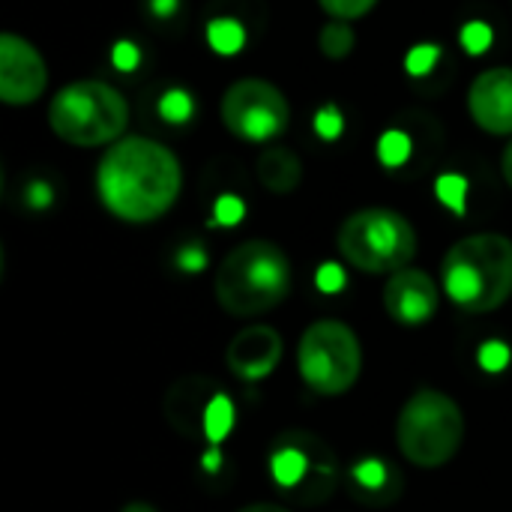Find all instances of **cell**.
<instances>
[{"mask_svg":"<svg viewBox=\"0 0 512 512\" xmlns=\"http://www.w3.org/2000/svg\"><path fill=\"white\" fill-rule=\"evenodd\" d=\"M468 114L489 135H512V66H492L471 81Z\"/></svg>","mask_w":512,"mask_h":512,"instance_id":"4fadbf2b","label":"cell"},{"mask_svg":"<svg viewBox=\"0 0 512 512\" xmlns=\"http://www.w3.org/2000/svg\"><path fill=\"white\" fill-rule=\"evenodd\" d=\"M180 189L183 168L177 153L144 135H123L96 165V195L102 207L129 225L162 219L177 204Z\"/></svg>","mask_w":512,"mask_h":512,"instance_id":"6da1fadb","label":"cell"},{"mask_svg":"<svg viewBox=\"0 0 512 512\" xmlns=\"http://www.w3.org/2000/svg\"><path fill=\"white\" fill-rule=\"evenodd\" d=\"M24 198H27V204H30L33 210H45V207H51L54 192H51V186H48L45 180H33V183L27 186Z\"/></svg>","mask_w":512,"mask_h":512,"instance_id":"1f68e13d","label":"cell"},{"mask_svg":"<svg viewBox=\"0 0 512 512\" xmlns=\"http://www.w3.org/2000/svg\"><path fill=\"white\" fill-rule=\"evenodd\" d=\"M192 111H195V102H192V96H189L186 90H180V87L165 90L162 99H159V117H162L165 123L180 126V123H186V120L192 117Z\"/></svg>","mask_w":512,"mask_h":512,"instance_id":"7402d4cb","label":"cell"},{"mask_svg":"<svg viewBox=\"0 0 512 512\" xmlns=\"http://www.w3.org/2000/svg\"><path fill=\"white\" fill-rule=\"evenodd\" d=\"M246 216V204L237 198V195H219L216 204H213V219L225 228L237 225L240 219Z\"/></svg>","mask_w":512,"mask_h":512,"instance_id":"83f0119b","label":"cell"},{"mask_svg":"<svg viewBox=\"0 0 512 512\" xmlns=\"http://www.w3.org/2000/svg\"><path fill=\"white\" fill-rule=\"evenodd\" d=\"M441 282L462 312L501 309L512 297V240L495 231L462 237L441 261Z\"/></svg>","mask_w":512,"mask_h":512,"instance_id":"3957f363","label":"cell"},{"mask_svg":"<svg viewBox=\"0 0 512 512\" xmlns=\"http://www.w3.org/2000/svg\"><path fill=\"white\" fill-rule=\"evenodd\" d=\"M315 132L324 138V141H336L342 132H345V117L336 105H324L318 114H315Z\"/></svg>","mask_w":512,"mask_h":512,"instance_id":"4316f807","label":"cell"},{"mask_svg":"<svg viewBox=\"0 0 512 512\" xmlns=\"http://www.w3.org/2000/svg\"><path fill=\"white\" fill-rule=\"evenodd\" d=\"M219 393H222V387L213 384L204 375H186V378H180L177 384L168 387L165 402H162V411H165L168 426L180 438H186V441H207L204 438L207 414H210V405H213V399Z\"/></svg>","mask_w":512,"mask_h":512,"instance_id":"8fae6325","label":"cell"},{"mask_svg":"<svg viewBox=\"0 0 512 512\" xmlns=\"http://www.w3.org/2000/svg\"><path fill=\"white\" fill-rule=\"evenodd\" d=\"M435 195L447 210H453L456 216H465V210H468V180L462 174H441L435 180Z\"/></svg>","mask_w":512,"mask_h":512,"instance_id":"ffe728a7","label":"cell"},{"mask_svg":"<svg viewBox=\"0 0 512 512\" xmlns=\"http://www.w3.org/2000/svg\"><path fill=\"white\" fill-rule=\"evenodd\" d=\"M315 285L324 291V294H339L345 288V270L333 261L321 264L318 273H315Z\"/></svg>","mask_w":512,"mask_h":512,"instance_id":"f1b7e54d","label":"cell"},{"mask_svg":"<svg viewBox=\"0 0 512 512\" xmlns=\"http://www.w3.org/2000/svg\"><path fill=\"white\" fill-rule=\"evenodd\" d=\"M459 39H462V48H465L471 57H480V54L489 51L495 33H492V27H489L486 21H468V24L462 27V33H459Z\"/></svg>","mask_w":512,"mask_h":512,"instance_id":"d4e9b609","label":"cell"},{"mask_svg":"<svg viewBox=\"0 0 512 512\" xmlns=\"http://www.w3.org/2000/svg\"><path fill=\"white\" fill-rule=\"evenodd\" d=\"M255 177H258V183L267 192L291 195L300 186V180H303V162H300V156L291 147L273 144V147H264V153L258 156Z\"/></svg>","mask_w":512,"mask_h":512,"instance_id":"9a60e30c","label":"cell"},{"mask_svg":"<svg viewBox=\"0 0 512 512\" xmlns=\"http://www.w3.org/2000/svg\"><path fill=\"white\" fill-rule=\"evenodd\" d=\"M219 114H222L225 129L246 144L276 141L291 126L288 96L273 81H264V78L234 81L222 93Z\"/></svg>","mask_w":512,"mask_h":512,"instance_id":"9c48e42d","label":"cell"},{"mask_svg":"<svg viewBox=\"0 0 512 512\" xmlns=\"http://www.w3.org/2000/svg\"><path fill=\"white\" fill-rule=\"evenodd\" d=\"M234 429V405L225 393H219L210 405V414H207V429H204V438L207 444H219L228 438V432Z\"/></svg>","mask_w":512,"mask_h":512,"instance_id":"d6986e66","label":"cell"},{"mask_svg":"<svg viewBox=\"0 0 512 512\" xmlns=\"http://www.w3.org/2000/svg\"><path fill=\"white\" fill-rule=\"evenodd\" d=\"M477 363H480L489 375L504 372V369L510 366V348H507V342H498V339L486 342V345L477 351Z\"/></svg>","mask_w":512,"mask_h":512,"instance_id":"484cf974","label":"cell"},{"mask_svg":"<svg viewBox=\"0 0 512 512\" xmlns=\"http://www.w3.org/2000/svg\"><path fill=\"white\" fill-rule=\"evenodd\" d=\"M318 48H321V54L330 57V60L348 57L351 48H354V30H351V24H348V21L330 18V21L321 27V33H318Z\"/></svg>","mask_w":512,"mask_h":512,"instance_id":"ac0fdd59","label":"cell"},{"mask_svg":"<svg viewBox=\"0 0 512 512\" xmlns=\"http://www.w3.org/2000/svg\"><path fill=\"white\" fill-rule=\"evenodd\" d=\"M336 246L354 270L369 276H393L414 261L417 231L399 210L363 207L339 225Z\"/></svg>","mask_w":512,"mask_h":512,"instance_id":"8992f818","label":"cell"},{"mask_svg":"<svg viewBox=\"0 0 512 512\" xmlns=\"http://www.w3.org/2000/svg\"><path fill=\"white\" fill-rule=\"evenodd\" d=\"M150 12L156 18H171L177 12V0H150Z\"/></svg>","mask_w":512,"mask_h":512,"instance_id":"d6a6232c","label":"cell"},{"mask_svg":"<svg viewBox=\"0 0 512 512\" xmlns=\"http://www.w3.org/2000/svg\"><path fill=\"white\" fill-rule=\"evenodd\" d=\"M465 441V414L441 390H417L399 411L396 444L399 453L423 471L444 468L456 459Z\"/></svg>","mask_w":512,"mask_h":512,"instance_id":"5b68a950","label":"cell"},{"mask_svg":"<svg viewBox=\"0 0 512 512\" xmlns=\"http://www.w3.org/2000/svg\"><path fill=\"white\" fill-rule=\"evenodd\" d=\"M270 477L297 504H324L339 480L336 453L312 432L291 429L273 444Z\"/></svg>","mask_w":512,"mask_h":512,"instance_id":"ba28073f","label":"cell"},{"mask_svg":"<svg viewBox=\"0 0 512 512\" xmlns=\"http://www.w3.org/2000/svg\"><path fill=\"white\" fill-rule=\"evenodd\" d=\"M297 369L306 387L318 396H345L363 372L357 333L336 318L309 324L297 345Z\"/></svg>","mask_w":512,"mask_h":512,"instance_id":"52a82bcc","label":"cell"},{"mask_svg":"<svg viewBox=\"0 0 512 512\" xmlns=\"http://www.w3.org/2000/svg\"><path fill=\"white\" fill-rule=\"evenodd\" d=\"M207 45L222 57H234L246 48V27L234 18H213L207 24Z\"/></svg>","mask_w":512,"mask_h":512,"instance_id":"e0dca14e","label":"cell"},{"mask_svg":"<svg viewBox=\"0 0 512 512\" xmlns=\"http://www.w3.org/2000/svg\"><path fill=\"white\" fill-rule=\"evenodd\" d=\"M204 465H207V471H219V453L204 456Z\"/></svg>","mask_w":512,"mask_h":512,"instance_id":"8d00e7d4","label":"cell"},{"mask_svg":"<svg viewBox=\"0 0 512 512\" xmlns=\"http://www.w3.org/2000/svg\"><path fill=\"white\" fill-rule=\"evenodd\" d=\"M138 60H141V54H138L135 42H129V39H120V42L111 48V63H114L120 72H132V69L138 66Z\"/></svg>","mask_w":512,"mask_h":512,"instance_id":"f546056e","label":"cell"},{"mask_svg":"<svg viewBox=\"0 0 512 512\" xmlns=\"http://www.w3.org/2000/svg\"><path fill=\"white\" fill-rule=\"evenodd\" d=\"M501 174H504L507 186L512 189V141L504 147V153H501Z\"/></svg>","mask_w":512,"mask_h":512,"instance_id":"836d02e7","label":"cell"},{"mask_svg":"<svg viewBox=\"0 0 512 512\" xmlns=\"http://www.w3.org/2000/svg\"><path fill=\"white\" fill-rule=\"evenodd\" d=\"M282 351H285L282 336L273 327H267V324H249V327H243L231 339V345L225 351V360H228V369L237 378H243V381H261V378L273 375V369L282 360Z\"/></svg>","mask_w":512,"mask_h":512,"instance_id":"5bb4252c","label":"cell"},{"mask_svg":"<svg viewBox=\"0 0 512 512\" xmlns=\"http://www.w3.org/2000/svg\"><path fill=\"white\" fill-rule=\"evenodd\" d=\"M48 126L69 147H111L129 126V102L114 84L81 78L51 96Z\"/></svg>","mask_w":512,"mask_h":512,"instance_id":"277c9868","label":"cell"},{"mask_svg":"<svg viewBox=\"0 0 512 512\" xmlns=\"http://www.w3.org/2000/svg\"><path fill=\"white\" fill-rule=\"evenodd\" d=\"M291 258L273 240H246L216 267V303L234 318H258L282 306L291 294Z\"/></svg>","mask_w":512,"mask_h":512,"instance_id":"7a4b0ae2","label":"cell"},{"mask_svg":"<svg viewBox=\"0 0 512 512\" xmlns=\"http://www.w3.org/2000/svg\"><path fill=\"white\" fill-rule=\"evenodd\" d=\"M48 87V63L39 48L18 36L0 33V99L3 105L21 108L42 99Z\"/></svg>","mask_w":512,"mask_h":512,"instance_id":"30bf717a","label":"cell"},{"mask_svg":"<svg viewBox=\"0 0 512 512\" xmlns=\"http://www.w3.org/2000/svg\"><path fill=\"white\" fill-rule=\"evenodd\" d=\"M357 498L366 504H390L402 492V477L399 471L384 462V459H363L351 471Z\"/></svg>","mask_w":512,"mask_h":512,"instance_id":"2e32d148","label":"cell"},{"mask_svg":"<svg viewBox=\"0 0 512 512\" xmlns=\"http://www.w3.org/2000/svg\"><path fill=\"white\" fill-rule=\"evenodd\" d=\"M318 6L336 21H354L369 15L378 6V0H318Z\"/></svg>","mask_w":512,"mask_h":512,"instance_id":"cb8c5ba5","label":"cell"},{"mask_svg":"<svg viewBox=\"0 0 512 512\" xmlns=\"http://www.w3.org/2000/svg\"><path fill=\"white\" fill-rule=\"evenodd\" d=\"M237 512H291L285 510V507H279V504H249V507H243V510Z\"/></svg>","mask_w":512,"mask_h":512,"instance_id":"e575fe53","label":"cell"},{"mask_svg":"<svg viewBox=\"0 0 512 512\" xmlns=\"http://www.w3.org/2000/svg\"><path fill=\"white\" fill-rule=\"evenodd\" d=\"M378 159L387 168H399L411 159V138L402 129H387L378 138Z\"/></svg>","mask_w":512,"mask_h":512,"instance_id":"44dd1931","label":"cell"},{"mask_svg":"<svg viewBox=\"0 0 512 512\" xmlns=\"http://www.w3.org/2000/svg\"><path fill=\"white\" fill-rule=\"evenodd\" d=\"M120 512H156L150 504H144V501H132V504H126Z\"/></svg>","mask_w":512,"mask_h":512,"instance_id":"d590c367","label":"cell"},{"mask_svg":"<svg viewBox=\"0 0 512 512\" xmlns=\"http://www.w3.org/2000/svg\"><path fill=\"white\" fill-rule=\"evenodd\" d=\"M384 309L402 327H423L438 312V285L426 270L405 267L384 285Z\"/></svg>","mask_w":512,"mask_h":512,"instance_id":"7c38bea8","label":"cell"},{"mask_svg":"<svg viewBox=\"0 0 512 512\" xmlns=\"http://www.w3.org/2000/svg\"><path fill=\"white\" fill-rule=\"evenodd\" d=\"M177 267H180L183 273H201V270L207 267V252H204L198 243L183 246V249L177 252Z\"/></svg>","mask_w":512,"mask_h":512,"instance_id":"4dcf8cb0","label":"cell"},{"mask_svg":"<svg viewBox=\"0 0 512 512\" xmlns=\"http://www.w3.org/2000/svg\"><path fill=\"white\" fill-rule=\"evenodd\" d=\"M438 60H441V48L432 45V42H423V45H414V48L408 51L405 69H408V75L423 78V75H429V72L438 66Z\"/></svg>","mask_w":512,"mask_h":512,"instance_id":"603a6c76","label":"cell"}]
</instances>
